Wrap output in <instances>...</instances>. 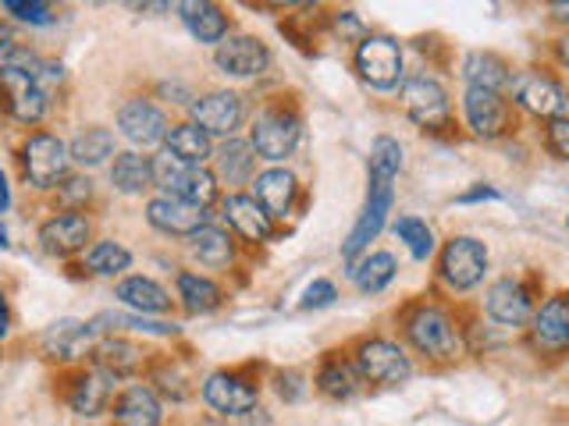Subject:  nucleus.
Returning <instances> with one entry per match:
<instances>
[{"mask_svg":"<svg viewBox=\"0 0 569 426\" xmlns=\"http://www.w3.org/2000/svg\"><path fill=\"white\" fill-rule=\"evenodd\" d=\"M399 331L406 348L423 355L427 363H456L467 352V331L459 320L431 298H417L399 313Z\"/></svg>","mask_w":569,"mask_h":426,"instance_id":"1","label":"nucleus"},{"mask_svg":"<svg viewBox=\"0 0 569 426\" xmlns=\"http://www.w3.org/2000/svg\"><path fill=\"white\" fill-rule=\"evenodd\" d=\"M352 71L373 93H399L406 82V53L402 43L388 32H367L352 47Z\"/></svg>","mask_w":569,"mask_h":426,"instance_id":"2","label":"nucleus"},{"mask_svg":"<svg viewBox=\"0 0 569 426\" xmlns=\"http://www.w3.org/2000/svg\"><path fill=\"white\" fill-rule=\"evenodd\" d=\"M302 142V118L292 103H267L249 124V146L271 168L284 164Z\"/></svg>","mask_w":569,"mask_h":426,"instance_id":"3","label":"nucleus"},{"mask_svg":"<svg viewBox=\"0 0 569 426\" xmlns=\"http://www.w3.org/2000/svg\"><path fill=\"white\" fill-rule=\"evenodd\" d=\"M349 359L363 384L399 387L413 377V355H409V348L396 342V337H381V334L360 337V342L352 345Z\"/></svg>","mask_w":569,"mask_h":426,"instance_id":"4","label":"nucleus"},{"mask_svg":"<svg viewBox=\"0 0 569 426\" xmlns=\"http://www.w3.org/2000/svg\"><path fill=\"white\" fill-rule=\"evenodd\" d=\"M153 189H160L164 195H174V200H186L200 210H210L221 200V182L210 168H192L182 164L178 156H171L164 146L153 153Z\"/></svg>","mask_w":569,"mask_h":426,"instance_id":"5","label":"nucleus"},{"mask_svg":"<svg viewBox=\"0 0 569 426\" xmlns=\"http://www.w3.org/2000/svg\"><path fill=\"white\" fill-rule=\"evenodd\" d=\"M506 97L512 103V111H523L527 118L545 121V124L569 114V89L551 75V71H541V68L512 71Z\"/></svg>","mask_w":569,"mask_h":426,"instance_id":"6","label":"nucleus"},{"mask_svg":"<svg viewBox=\"0 0 569 426\" xmlns=\"http://www.w3.org/2000/svg\"><path fill=\"white\" fill-rule=\"evenodd\" d=\"M399 103L406 118L417 124L420 132H449L452 129V100L449 89L431 71H417V75H406L399 89Z\"/></svg>","mask_w":569,"mask_h":426,"instance_id":"7","label":"nucleus"},{"mask_svg":"<svg viewBox=\"0 0 569 426\" xmlns=\"http://www.w3.org/2000/svg\"><path fill=\"white\" fill-rule=\"evenodd\" d=\"M488 266H491L488 245L473 235H452L449 242L438 245V281L456 295L480 288L488 277Z\"/></svg>","mask_w":569,"mask_h":426,"instance_id":"8","label":"nucleus"},{"mask_svg":"<svg viewBox=\"0 0 569 426\" xmlns=\"http://www.w3.org/2000/svg\"><path fill=\"white\" fill-rule=\"evenodd\" d=\"M480 310L491 320V324L506 327V331H527L533 310H538V298L527 288L523 277H498L485 288L480 298Z\"/></svg>","mask_w":569,"mask_h":426,"instance_id":"9","label":"nucleus"},{"mask_svg":"<svg viewBox=\"0 0 569 426\" xmlns=\"http://www.w3.org/2000/svg\"><path fill=\"white\" fill-rule=\"evenodd\" d=\"M462 124L470 129V135L498 142L512 132V103L506 93H491V89H462Z\"/></svg>","mask_w":569,"mask_h":426,"instance_id":"10","label":"nucleus"},{"mask_svg":"<svg viewBox=\"0 0 569 426\" xmlns=\"http://www.w3.org/2000/svg\"><path fill=\"white\" fill-rule=\"evenodd\" d=\"M391 210H396V185H367V200L356 224L349 227V235L342 242V260L352 266L363 253H370V242L381 239V231L391 221Z\"/></svg>","mask_w":569,"mask_h":426,"instance_id":"11","label":"nucleus"},{"mask_svg":"<svg viewBox=\"0 0 569 426\" xmlns=\"http://www.w3.org/2000/svg\"><path fill=\"white\" fill-rule=\"evenodd\" d=\"M68 142L58 135L36 132L22 142V171L32 189H58L68 178Z\"/></svg>","mask_w":569,"mask_h":426,"instance_id":"12","label":"nucleus"},{"mask_svg":"<svg viewBox=\"0 0 569 426\" xmlns=\"http://www.w3.org/2000/svg\"><path fill=\"white\" fill-rule=\"evenodd\" d=\"M527 342L538 355H548V359L569 352V292H556L538 302V310H533L527 324Z\"/></svg>","mask_w":569,"mask_h":426,"instance_id":"13","label":"nucleus"},{"mask_svg":"<svg viewBox=\"0 0 569 426\" xmlns=\"http://www.w3.org/2000/svg\"><path fill=\"white\" fill-rule=\"evenodd\" d=\"M171 132L168 124V114L160 111L153 100H124L118 106V135L129 142V146L139 153V150H157L164 146V139Z\"/></svg>","mask_w":569,"mask_h":426,"instance_id":"14","label":"nucleus"},{"mask_svg":"<svg viewBox=\"0 0 569 426\" xmlns=\"http://www.w3.org/2000/svg\"><path fill=\"white\" fill-rule=\"evenodd\" d=\"M189 114H192V124H200L210 139L213 135L236 139V132L246 121V100L236 89H213V93H203L189 103Z\"/></svg>","mask_w":569,"mask_h":426,"instance_id":"15","label":"nucleus"},{"mask_svg":"<svg viewBox=\"0 0 569 426\" xmlns=\"http://www.w3.org/2000/svg\"><path fill=\"white\" fill-rule=\"evenodd\" d=\"M200 395L210 413H218L221 419H242L249 408H257V384L231 369H213L200 384Z\"/></svg>","mask_w":569,"mask_h":426,"instance_id":"16","label":"nucleus"},{"mask_svg":"<svg viewBox=\"0 0 569 426\" xmlns=\"http://www.w3.org/2000/svg\"><path fill=\"white\" fill-rule=\"evenodd\" d=\"M0 97L18 124H40L50 111V93L18 68H0Z\"/></svg>","mask_w":569,"mask_h":426,"instance_id":"17","label":"nucleus"},{"mask_svg":"<svg viewBox=\"0 0 569 426\" xmlns=\"http://www.w3.org/2000/svg\"><path fill=\"white\" fill-rule=\"evenodd\" d=\"M213 68L228 79H260L271 68V47L257 36H228L221 47H213Z\"/></svg>","mask_w":569,"mask_h":426,"instance_id":"18","label":"nucleus"},{"mask_svg":"<svg viewBox=\"0 0 569 426\" xmlns=\"http://www.w3.org/2000/svg\"><path fill=\"white\" fill-rule=\"evenodd\" d=\"M147 221H150V227L160 231V235L192 239L196 231H203L207 224H213V213L160 192V195H153V200L147 203Z\"/></svg>","mask_w":569,"mask_h":426,"instance_id":"19","label":"nucleus"},{"mask_svg":"<svg viewBox=\"0 0 569 426\" xmlns=\"http://www.w3.org/2000/svg\"><path fill=\"white\" fill-rule=\"evenodd\" d=\"M296 195H299V178L296 171H289L284 164L278 168H267L253 178V200L263 206V213L271 221H284L296 206Z\"/></svg>","mask_w":569,"mask_h":426,"instance_id":"20","label":"nucleus"},{"mask_svg":"<svg viewBox=\"0 0 569 426\" xmlns=\"http://www.w3.org/2000/svg\"><path fill=\"white\" fill-rule=\"evenodd\" d=\"M89 239H93V224L76 210L53 213V217L43 221V227H40V245L50 256H76V253H82Z\"/></svg>","mask_w":569,"mask_h":426,"instance_id":"21","label":"nucleus"},{"mask_svg":"<svg viewBox=\"0 0 569 426\" xmlns=\"http://www.w3.org/2000/svg\"><path fill=\"white\" fill-rule=\"evenodd\" d=\"M221 217L228 227L242 235L246 242H271L274 239V221L267 217L263 206L246 192H228L221 200Z\"/></svg>","mask_w":569,"mask_h":426,"instance_id":"22","label":"nucleus"},{"mask_svg":"<svg viewBox=\"0 0 569 426\" xmlns=\"http://www.w3.org/2000/svg\"><path fill=\"white\" fill-rule=\"evenodd\" d=\"M512 64L495 50H470L462 53L459 61V79L462 85H473V89H491V93H509V82H512Z\"/></svg>","mask_w":569,"mask_h":426,"instance_id":"23","label":"nucleus"},{"mask_svg":"<svg viewBox=\"0 0 569 426\" xmlns=\"http://www.w3.org/2000/svg\"><path fill=\"white\" fill-rule=\"evenodd\" d=\"M114 426H160L164 423V405H160L157 390L147 384H129L111 402Z\"/></svg>","mask_w":569,"mask_h":426,"instance_id":"24","label":"nucleus"},{"mask_svg":"<svg viewBox=\"0 0 569 426\" xmlns=\"http://www.w3.org/2000/svg\"><path fill=\"white\" fill-rule=\"evenodd\" d=\"M399 277V260L388 248H370L349 266V281L360 295H381L388 292Z\"/></svg>","mask_w":569,"mask_h":426,"instance_id":"25","label":"nucleus"},{"mask_svg":"<svg viewBox=\"0 0 569 426\" xmlns=\"http://www.w3.org/2000/svg\"><path fill=\"white\" fill-rule=\"evenodd\" d=\"M213 174H218V182L239 189V185H249L253 182V171H257V153L249 146V139H224L221 146H213Z\"/></svg>","mask_w":569,"mask_h":426,"instance_id":"26","label":"nucleus"},{"mask_svg":"<svg viewBox=\"0 0 569 426\" xmlns=\"http://www.w3.org/2000/svg\"><path fill=\"white\" fill-rule=\"evenodd\" d=\"M114 298L129 313H139V316H164L171 310V292L164 284H157L153 277H142V274L118 281Z\"/></svg>","mask_w":569,"mask_h":426,"instance_id":"27","label":"nucleus"},{"mask_svg":"<svg viewBox=\"0 0 569 426\" xmlns=\"http://www.w3.org/2000/svg\"><path fill=\"white\" fill-rule=\"evenodd\" d=\"M313 387L331 402H349V398L360 395L363 381H360V373H356L352 359H342L338 352H328L325 359H320V366H317Z\"/></svg>","mask_w":569,"mask_h":426,"instance_id":"28","label":"nucleus"},{"mask_svg":"<svg viewBox=\"0 0 569 426\" xmlns=\"http://www.w3.org/2000/svg\"><path fill=\"white\" fill-rule=\"evenodd\" d=\"M178 14H182V26L196 43L221 47L228 40V14L210 0H186V4H178Z\"/></svg>","mask_w":569,"mask_h":426,"instance_id":"29","label":"nucleus"},{"mask_svg":"<svg viewBox=\"0 0 569 426\" xmlns=\"http://www.w3.org/2000/svg\"><path fill=\"white\" fill-rule=\"evenodd\" d=\"M97 348V331L79 320H58L43 334V352L50 359H79V355Z\"/></svg>","mask_w":569,"mask_h":426,"instance_id":"30","label":"nucleus"},{"mask_svg":"<svg viewBox=\"0 0 569 426\" xmlns=\"http://www.w3.org/2000/svg\"><path fill=\"white\" fill-rule=\"evenodd\" d=\"M114 384L118 377H111V373H103V369H89L82 373V377L76 381V387H71V395H68V405L76 408L79 416L86 419H93L100 416L107 405H111V395H114Z\"/></svg>","mask_w":569,"mask_h":426,"instance_id":"31","label":"nucleus"},{"mask_svg":"<svg viewBox=\"0 0 569 426\" xmlns=\"http://www.w3.org/2000/svg\"><path fill=\"white\" fill-rule=\"evenodd\" d=\"M107 178H111L114 192L121 195H142L153 189V156H142L136 150H124L111 160V171H107Z\"/></svg>","mask_w":569,"mask_h":426,"instance_id":"32","label":"nucleus"},{"mask_svg":"<svg viewBox=\"0 0 569 426\" xmlns=\"http://www.w3.org/2000/svg\"><path fill=\"white\" fill-rule=\"evenodd\" d=\"M164 150L182 160V164L207 168V160L213 156V139L200 129V124L182 121V124H171V132L164 139Z\"/></svg>","mask_w":569,"mask_h":426,"instance_id":"33","label":"nucleus"},{"mask_svg":"<svg viewBox=\"0 0 569 426\" xmlns=\"http://www.w3.org/2000/svg\"><path fill=\"white\" fill-rule=\"evenodd\" d=\"M402 142L396 135H378L367 153V185H396L402 174Z\"/></svg>","mask_w":569,"mask_h":426,"instance_id":"34","label":"nucleus"},{"mask_svg":"<svg viewBox=\"0 0 569 426\" xmlns=\"http://www.w3.org/2000/svg\"><path fill=\"white\" fill-rule=\"evenodd\" d=\"M178 284V298H182V306L196 316H207V313H218L221 302H224V292L218 281H210L203 274H192V271H182L174 277Z\"/></svg>","mask_w":569,"mask_h":426,"instance_id":"35","label":"nucleus"},{"mask_svg":"<svg viewBox=\"0 0 569 426\" xmlns=\"http://www.w3.org/2000/svg\"><path fill=\"white\" fill-rule=\"evenodd\" d=\"M68 156H71V164H79V168H100L107 164L111 156H118V142H114V132L111 129H86L79 132L76 139L68 142Z\"/></svg>","mask_w":569,"mask_h":426,"instance_id":"36","label":"nucleus"},{"mask_svg":"<svg viewBox=\"0 0 569 426\" xmlns=\"http://www.w3.org/2000/svg\"><path fill=\"white\" fill-rule=\"evenodd\" d=\"M139 363H142V352L132 342H124V337H114V334L100 337L97 348H93V366L111 373V377H118V381L136 373Z\"/></svg>","mask_w":569,"mask_h":426,"instance_id":"37","label":"nucleus"},{"mask_svg":"<svg viewBox=\"0 0 569 426\" xmlns=\"http://www.w3.org/2000/svg\"><path fill=\"white\" fill-rule=\"evenodd\" d=\"M89 327L100 334H114V331H139V334H153V337H174L178 324L171 320H153V316H139V313H100L89 320Z\"/></svg>","mask_w":569,"mask_h":426,"instance_id":"38","label":"nucleus"},{"mask_svg":"<svg viewBox=\"0 0 569 426\" xmlns=\"http://www.w3.org/2000/svg\"><path fill=\"white\" fill-rule=\"evenodd\" d=\"M391 231H396V239L406 245V253L413 256L417 263H427V260L438 256V235L423 217L402 213V217H396V224H391Z\"/></svg>","mask_w":569,"mask_h":426,"instance_id":"39","label":"nucleus"},{"mask_svg":"<svg viewBox=\"0 0 569 426\" xmlns=\"http://www.w3.org/2000/svg\"><path fill=\"white\" fill-rule=\"evenodd\" d=\"M189 248L203 266H228L236 260V239H231V231L218 224H207L203 231H196L189 239Z\"/></svg>","mask_w":569,"mask_h":426,"instance_id":"40","label":"nucleus"},{"mask_svg":"<svg viewBox=\"0 0 569 426\" xmlns=\"http://www.w3.org/2000/svg\"><path fill=\"white\" fill-rule=\"evenodd\" d=\"M86 266L100 277H118L132 266V253L114 239H103L86 248Z\"/></svg>","mask_w":569,"mask_h":426,"instance_id":"41","label":"nucleus"},{"mask_svg":"<svg viewBox=\"0 0 569 426\" xmlns=\"http://www.w3.org/2000/svg\"><path fill=\"white\" fill-rule=\"evenodd\" d=\"M271 384H274V395L284 405H296V402H302V398L310 395L307 373H299V369H278L274 377H271Z\"/></svg>","mask_w":569,"mask_h":426,"instance_id":"42","label":"nucleus"},{"mask_svg":"<svg viewBox=\"0 0 569 426\" xmlns=\"http://www.w3.org/2000/svg\"><path fill=\"white\" fill-rule=\"evenodd\" d=\"M4 11L14 14L18 22H26V26H50L53 18V8L50 4H40V0H4Z\"/></svg>","mask_w":569,"mask_h":426,"instance_id":"43","label":"nucleus"},{"mask_svg":"<svg viewBox=\"0 0 569 426\" xmlns=\"http://www.w3.org/2000/svg\"><path fill=\"white\" fill-rule=\"evenodd\" d=\"M338 302V288H335V281H328V277H317V281H310L307 284V292H302V298H299V310H328V306H335Z\"/></svg>","mask_w":569,"mask_h":426,"instance_id":"44","label":"nucleus"},{"mask_svg":"<svg viewBox=\"0 0 569 426\" xmlns=\"http://www.w3.org/2000/svg\"><path fill=\"white\" fill-rule=\"evenodd\" d=\"M545 146L556 160H566L569 164V114L545 124Z\"/></svg>","mask_w":569,"mask_h":426,"instance_id":"45","label":"nucleus"},{"mask_svg":"<svg viewBox=\"0 0 569 426\" xmlns=\"http://www.w3.org/2000/svg\"><path fill=\"white\" fill-rule=\"evenodd\" d=\"M58 195H61V203L64 206H82V203H89V195H93V182L89 178H82V174H68L64 182L58 185Z\"/></svg>","mask_w":569,"mask_h":426,"instance_id":"46","label":"nucleus"},{"mask_svg":"<svg viewBox=\"0 0 569 426\" xmlns=\"http://www.w3.org/2000/svg\"><path fill=\"white\" fill-rule=\"evenodd\" d=\"M331 26H335L338 36H342V40H352V43H360L367 36L363 18L356 11H331Z\"/></svg>","mask_w":569,"mask_h":426,"instance_id":"47","label":"nucleus"},{"mask_svg":"<svg viewBox=\"0 0 569 426\" xmlns=\"http://www.w3.org/2000/svg\"><path fill=\"white\" fill-rule=\"evenodd\" d=\"M153 381H157L160 390H164V395H171L174 402H182V398L189 395V387H186V381H182V373H178L174 366H160Z\"/></svg>","mask_w":569,"mask_h":426,"instance_id":"48","label":"nucleus"},{"mask_svg":"<svg viewBox=\"0 0 569 426\" xmlns=\"http://www.w3.org/2000/svg\"><path fill=\"white\" fill-rule=\"evenodd\" d=\"M495 203V200H502V192H498L495 185H488V182H477L473 189H467V192H459L456 195V203L459 206H473V203Z\"/></svg>","mask_w":569,"mask_h":426,"instance_id":"49","label":"nucleus"},{"mask_svg":"<svg viewBox=\"0 0 569 426\" xmlns=\"http://www.w3.org/2000/svg\"><path fill=\"white\" fill-rule=\"evenodd\" d=\"M18 50V43H14V32L0 22V68H4L8 61H11V53Z\"/></svg>","mask_w":569,"mask_h":426,"instance_id":"50","label":"nucleus"},{"mask_svg":"<svg viewBox=\"0 0 569 426\" xmlns=\"http://www.w3.org/2000/svg\"><path fill=\"white\" fill-rule=\"evenodd\" d=\"M551 58H556V64L562 71H569V32H562L556 43H551Z\"/></svg>","mask_w":569,"mask_h":426,"instance_id":"51","label":"nucleus"},{"mask_svg":"<svg viewBox=\"0 0 569 426\" xmlns=\"http://www.w3.org/2000/svg\"><path fill=\"white\" fill-rule=\"evenodd\" d=\"M242 426H274V419L267 416V408H249V413L242 416Z\"/></svg>","mask_w":569,"mask_h":426,"instance_id":"52","label":"nucleus"},{"mask_svg":"<svg viewBox=\"0 0 569 426\" xmlns=\"http://www.w3.org/2000/svg\"><path fill=\"white\" fill-rule=\"evenodd\" d=\"M548 14H551V22L569 26V0H556V4H548Z\"/></svg>","mask_w":569,"mask_h":426,"instance_id":"53","label":"nucleus"},{"mask_svg":"<svg viewBox=\"0 0 569 426\" xmlns=\"http://www.w3.org/2000/svg\"><path fill=\"white\" fill-rule=\"evenodd\" d=\"M8 331H11V313H8V298L0 295V342L8 337Z\"/></svg>","mask_w":569,"mask_h":426,"instance_id":"54","label":"nucleus"},{"mask_svg":"<svg viewBox=\"0 0 569 426\" xmlns=\"http://www.w3.org/2000/svg\"><path fill=\"white\" fill-rule=\"evenodd\" d=\"M8 206H11V189H8L4 171H0V213H8Z\"/></svg>","mask_w":569,"mask_h":426,"instance_id":"55","label":"nucleus"},{"mask_svg":"<svg viewBox=\"0 0 569 426\" xmlns=\"http://www.w3.org/2000/svg\"><path fill=\"white\" fill-rule=\"evenodd\" d=\"M0 248H8V227L0 224Z\"/></svg>","mask_w":569,"mask_h":426,"instance_id":"56","label":"nucleus"},{"mask_svg":"<svg viewBox=\"0 0 569 426\" xmlns=\"http://www.w3.org/2000/svg\"><path fill=\"white\" fill-rule=\"evenodd\" d=\"M200 426H221V423H218V419H203Z\"/></svg>","mask_w":569,"mask_h":426,"instance_id":"57","label":"nucleus"},{"mask_svg":"<svg viewBox=\"0 0 569 426\" xmlns=\"http://www.w3.org/2000/svg\"><path fill=\"white\" fill-rule=\"evenodd\" d=\"M566 227H569V213H566Z\"/></svg>","mask_w":569,"mask_h":426,"instance_id":"58","label":"nucleus"}]
</instances>
